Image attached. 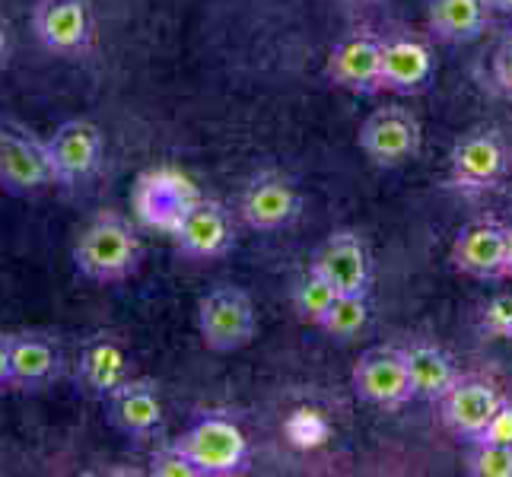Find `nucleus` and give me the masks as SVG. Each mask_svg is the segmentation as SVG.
Returning <instances> with one entry per match:
<instances>
[{"label": "nucleus", "mask_w": 512, "mask_h": 477, "mask_svg": "<svg viewBox=\"0 0 512 477\" xmlns=\"http://www.w3.org/2000/svg\"><path fill=\"white\" fill-rule=\"evenodd\" d=\"M509 153L493 128H474L455 140L449 153V185L462 194H484L506 175Z\"/></svg>", "instance_id": "obj_7"}, {"label": "nucleus", "mask_w": 512, "mask_h": 477, "mask_svg": "<svg viewBox=\"0 0 512 477\" xmlns=\"http://www.w3.org/2000/svg\"><path fill=\"white\" fill-rule=\"evenodd\" d=\"M357 144L373 166L395 169L411 163L420 153L423 131L414 112L401 109V105H385V109H376L360 125Z\"/></svg>", "instance_id": "obj_8"}, {"label": "nucleus", "mask_w": 512, "mask_h": 477, "mask_svg": "<svg viewBox=\"0 0 512 477\" xmlns=\"http://www.w3.org/2000/svg\"><path fill=\"white\" fill-rule=\"evenodd\" d=\"M465 468L474 477H512V446L500 443H471Z\"/></svg>", "instance_id": "obj_25"}, {"label": "nucleus", "mask_w": 512, "mask_h": 477, "mask_svg": "<svg viewBox=\"0 0 512 477\" xmlns=\"http://www.w3.org/2000/svg\"><path fill=\"white\" fill-rule=\"evenodd\" d=\"M401 357H404V366H408V373H411L414 395L427 398L433 404L443 401L458 385V379H462L455 360L433 341H420L417 338V341L401 344Z\"/></svg>", "instance_id": "obj_21"}, {"label": "nucleus", "mask_w": 512, "mask_h": 477, "mask_svg": "<svg viewBox=\"0 0 512 477\" xmlns=\"http://www.w3.org/2000/svg\"><path fill=\"white\" fill-rule=\"evenodd\" d=\"M506 277H512V226L506 233Z\"/></svg>", "instance_id": "obj_32"}, {"label": "nucleus", "mask_w": 512, "mask_h": 477, "mask_svg": "<svg viewBox=\"0 0 512 477\" xmlns=\"http://www.w3.org/2000/svg\"><path fill=\"white\" fill-rule=\"evenodd\" d=\"M493 80L506 96H512V35H506L497 55H493Z\"/></svg>", "instance_id": "obj_29"}, {"label": "nucleus", "mask_w": 512, "mask_h": 477, "mask_svg": "<svg viewBox=\"0 0 512 477\" xmlns=\"http://www.w3.org/2000/svg\"><path fill=\"white\" fill-rule=\"evenodd\" d=\"M70 258H74L77 274L90 284H121L144 264V239L131 217L118 210H99L77 233Z\"/></svg>", "instance_id": "obj_1"}, {"label": "nucleus", "mask_w": 512, "mask_h": 477, "mask_svg": "<svg viewBox=\"0 0 512 477\" xmlns=\"http://www.w3.org/2000/svg\"><path fill=\"white\" fill-rule=\"evenodd\" d=\"M0 188L13 198H39L55 188L45 137L16 118H0Z\"/></svg>", "instance_id": "obj_2"}, {"label": "nucleus", "mask_w": 512, "mask_h": 477, "mask_svg": "<svg viewBox=\"0 0 512 477\" xmlns=\"http://www.w3.org/2000/svg\"><path fill=\"white\" fill-rule=\"evenodd\" d=\"M29 29L48 55L80 61L93 51L96 39L93 0H35Z\"/></svg>", "instance_id": "obj_3"}, {"label": "nucleus", "mask_w": 512, "mask_h": 477, "mask_svg": "<svg viewBox=\"0 0 512 477\" xmlns=\"http://www.w3.org/2000/svg\"><path fill=\"white\" fill-rule=\"evenodd\" d=\"M61 344L42 331L10 334V385L16 392H42L64 373Z\"/></svg>", "instance_id": "obj_16"}, {"label": "nucleus", "mask_w": 512, "mask_h": 477, "mask_svg": "<svg viewBox=\"0 0 512 477\" xmlns=\"http://www.w3.org/2000/svg\"><path fill=\"white\" fill-rule=\"evenodd\" d=\"M10 385V334H0V392Z\"/></svg>", "instance_id": "obj_30"}, {"label": "nucleus", "mask_w": 512, "mask_h": 477, "mask_svg": "<svg viewBox=\"0 0 512 477\" xmlns=\"http://www.w3.org/2000/svg\"><path fill=\"white\" fill-rule=\"evenodd\" d=\"M506 233L500 220H474L455 236L449 261L458 274L474 280H503L506 277Z\"/></svg>", "instance_id": "obj_15"}, {"label": "nucleus", "mask_w": 512, "mask_h": 477, "mask_svg": "<svg viewBox=\"0 0 512 477\" xmlns=\"http://www.w3.org/2000/svg\"><path fill=\"white\" fill-rule=\"evenodd\" d=\"M436 74V58L427 42L411 35H392L382 39V77L379 86L388 93L411 96L420 93Z\"/></svg>", "instance_id": "obj_20"}, {"label": "nucleus", "mask_w": 512, "mask_h": 477, "mask_svg": "<svg viewBox=\"0 0 512 477\" xmlns=\"http://www.w3.org/2000/svg\"><path fill=\"white\" fill-rule=\"evenodd\" d=\"M353 4H369V0H353Z\"/></svg>", "instance_id": "obj_34"}, {"label": "nucleus", "mask_w": 512, "mask_h": 477, "mask_svg": "<svg viewBox=\"0 0 512 477\" xmlns=\"http://www.w3.org/2000/svg\"><path fill=\"white\" fill-rule=\"evenodd\" d=\"M334 299H338V290H334L328 280L312 268H306V274L299 277L296 287H293V309L309 325L322 322V315L331 309Z\"/></svg>", "instance_id": "obj_24"}, {"label": "nucleus", "mask_w": 512, "mask_h": 477, "mask_svg": "<svg viewBox=\"0 0 512 477\" xmlns=\"http://www.w3.org/2000/svg\"><path fill=\"white\" fill-rule=\"evenodd\" d=\"M500 401L503 398L497 395V388L490 382L462 376L452 392L439 401V420H443V427L455 439L474 443V439H481V433L487 430L490 417L497 414Z\"/></svg>", "instance_id": "obj_19"}, {"label": "nucleus", "mask_w": 512, "mask_h": 477, "mask_svg": "<svg viewBox=\"0 0 512 477\" xmlns=\"http://www.w3.org/2000/svg\"><path fill=\"white\" fill-rule=\"evenodd\" d=\"M350 382L366 404L382 411H401L411 398H417L401 347H369L353 366Z\"/></svg>", "instance_id": "obj_9"}, {"label": "nucleus", "mask_w": 512, "mask_h": 477, "mask_svg": "<svg viewBox=\"0 0 512 477\" xmlns=\"http://www.w3.org/2000/svg\"><path fill=\"white\" fill-rule=\"evenodd\" d=\"M105 417H109V423L121 436L137 439V443H150V439L163 433L166 420L160 385L153 379L131 376L105 398Z\"/></svg>", "instance_id": "obj_13"}, {"label": "nucleus", "mask_w": 512, "mask_h": 477, "mask_svg": "<svg viewBox=\"0 0 512 477\" xmlns=\"http://www.w3.org/2000/svg\"><path fill=\"white\" fill-rule=\"evenodd\" d=\"M312 271H319L338 293H363L369 296L373 284V252L357 229H334L319 245V252L309 261Z\"/></svg>", "instance_id": "obj_12"}, {"label": "nucleus", "mask_w": 512, "mask_h": 477, "mask_svg": "<svg viewBox=\"0 0 512 477\" xmlns=\"http://www.w3.org/2000/svg\"><path fill=\"white\" fill-rule=\"evenodd\" d=\"M74 376H77L80 392L105 401L121 382L131 379V357L125 344H121L115 334H105V331L90 334L77 353Z\"/></svg>", "instance_id": "obj_17"}, {"label": "nucleus", "mask_w": 512, "mask_h": 477, "mask_svg": "<svg viewBox=\"0 0 512 477\" xmlns=\"http://www.w3.org/2000/svg\"><path fill=\"white\" fill-rule=\"evenodd\" d=\"M490 7H500V10H512V0H490Z\"/></svg>", "instance_id": "obj_33"}, {"label": "nucleus", "mask_w": 512, "mask_h": 477, "mask_svg": "<svg viewBox=\"0 0 512 477\" xmlns=\"http://www.w3.org/2000/svg\"><path fill=\"white\" fill-rule=\"evenodd\" d=\"M175 252L188 261H217L233 252L236 223L229 207L214 198H198L172 233Z\"/></svg>", "instance_id": "obj_11"}, {"label": "nucleus", "mask_w": 512, "mask_h": 477, "mask_svg": "<svg viewBox=\"0 0 512 477\" xmlns=\"http://www.w3.org/2000/svg\"><path fill=\"white\" fill-rule=\"evenodd\" d=\"M198 198L201 194L191 188L185 175L169 169H153L147 175H140V182L134 188V210L147 226L163 229V233L172 236Z\"/></svg>", "instance_id": "obj_14"}, {"label": "nucleus", "mask_w": 512, "mask_h": 477, "mask_svg": "<svg viewBox=\"0 0 512 477\" xmlns=\"http://www.w3.org/2000/svg\"><path fill=\"white\" fill-rule=\"evenodd\" d=\"M325 77L350 93H379L382 77V39L369 32H350L331 48Z\"/></svg>", "instance_id": "obj_18"}, {"label": "nucleus", "mask_w": 512, "mask_h": 477, "mask_svg": "<svg viewBox=\"0 0 512 477\" xmlns=\"http://www.w3.org/2000/svg\"><path fill=\"white\" fill-rule=\"evenodd\" d=\"M299 210H303L299 188L277 169H261L258 175H252L239 198V217L255 233L287 229L299 217Z\"/></svg>", "instance_id": "obj_10"}, {"label": "nucleus", "mask_w": 512, "mask_h": 477, "mask_svg": "<svg viewBox=\"0 0 512 477\" xmlns=\"http://www.w3.org/2000/svg\"><path fill=\"white\" fill-rule=\"evenodd\" d=\"M51 172L58 188H80L99 172L105 159V134L90 118H67L45 137Z\"/></svg>", "instance_id": "obj_5"}, {"label": "nucleus", "mask_w": 512, "mask_h": 477, "mask_svg": "<svg viewBox=\"0 0 512 477\" xmlns=\"http://www.w3.org/2000/svg\"><path fill=\"white\" fill-rule=\"evenodd\" d=\"M204 477H229L249 465V439L226 417H201L175 439Z\"/></svg>", "instance_id": "obj_6"}, {"label": "nucleus", "mask_w": 512, "mask_h": 477, "mask_svg": "<svg viewBox=\"0 0 512 477\" xmlns=\"http://www.w3.org/2000/svg\"><path fill=\"white\" fill-rule=\"evenodd\" d=\"M150 474L153 477H204L201 474V468L191 462L188 458V452L175 443H166V446H160V449H153V455H150Z\"/></svg>", "instance_id": "obj_27"}, {"label": "nucleus", "mask_w": 512, "mask_h": 477, "mask_svg": "<svg viewBox=\"0 0 512 477\" xmlns=\"http://www.w3.org/2000/svg\"><path fill=\"white\" fill-rule=\"evenodd\" d=\"M10 51H13V29L7 16L0 13V67L10 61Z\"/></svg>", "instance_id": "obj_31"}, {"label": "nucleus", "mask_w": 512, "mask_h": 477, "mask_svg": "<svg viewBox=\"0 0 512 477\" xmlns=\"http://www.w3.org/2000/svg\"><path fill=\"white\" fill-rule=\"evenodd\" d=\"M369 325V299L363 293H338L331 309L322 315V328L334 341H353L357 334Z\"/></svg>", "instance_id": "obj_23"}, {"label": "nucleus", "mask_w": 512, "mask_h": 477, "mask_svg": "<svg viewBox=\"0 0 512 477\" xmlns=\"http://www.w3.org/2000/svg\"><path fill=\"white\" fill-rule=\"evenodd\" d=\"M198 331L204 347L217 353H236L249 347L258 331L252 296L229 284H220L204 293L198 303Z\"/></svg>", "instance_id": "obj_4"}, {"label": "nucleus", "mask_w": 512, "mask_h": 477, "mask_svg": "<svg viewBox=\"0 0 512 477\" xmlns=\"http://www.w3.org/2000/svg\"><path fill=\"white\" fill-rule=\"evenodd\" d=\"M481 334L487 341H512V290L497 293L481 309Z\"/></svg>", "instance_id": "obj_26"}, {"label": "nucleus", "mask_w": 512, "mask_h": 477, "mask_svg": "<svg viewBox=\"0 0 512 477\" xmlns=\"http://www.w3.org/2000/svg\"><path fill=\"white\" fill-rule=\"evenodd\" d=\"M427 23L443 42H474L490 23V0H430Z\"/></svg>", "instance_id": "obj_22"}, {"label": "nucleus", "mask_w": 512, "mask_h": 477, "mask_svg": "<svg viewBox=\"0 0 512 477\" xmlns=\"http://www.w3.org/2000/svg\"><path fill=\"white\" fill-rule=\"evenodd\" d=\"M474 443H500V446H512V401H500L497 414L490 417L487 430L481 433V439Z\"/></svg>", "instance_id": "obj_28"}]
</instances>
